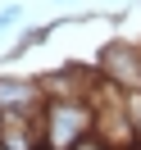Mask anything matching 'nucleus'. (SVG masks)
<instances>
[{
    "instance_id": "nucleus-1",
    "label": "nucleus",
    "mask_w": 141,
    "mask_h": 150,
    "mask_svg": "<svg viewBox=\"0 0 141 150\" xmlns=\"http://www.w3.org/2000/svg\"><path fill=\"white\" fill-rule=\"evenodd\" d=\"M18 18H23V9H18V5H9V9L0 14V32H5V28H14V23H18Z\"/></svg>"
}]
</instances>
